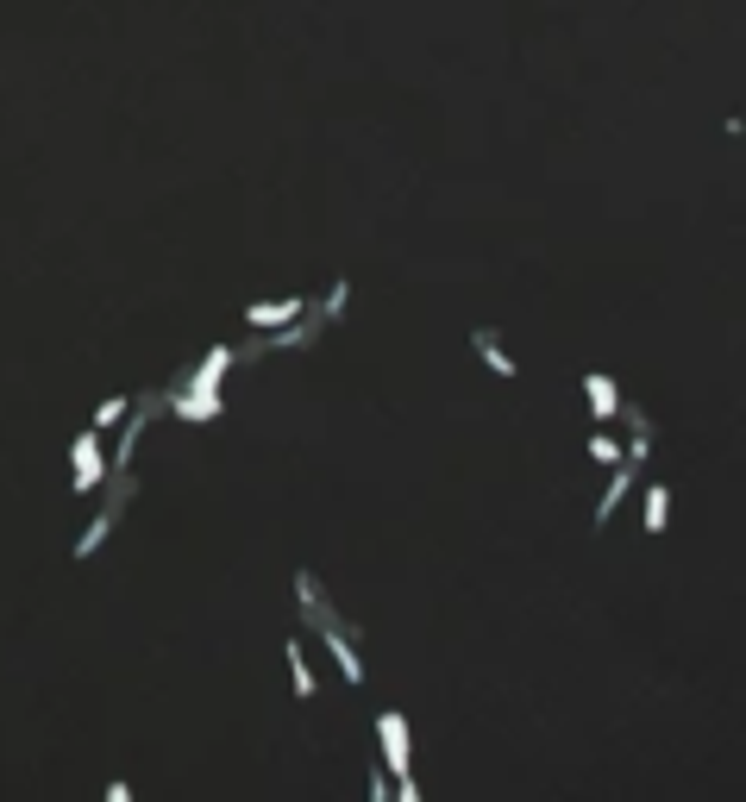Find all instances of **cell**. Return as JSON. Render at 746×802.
<instances>
[{
    "label": "cell",
    "instance_id": "6da1fadb",
    "mask_svg": "<svg viewBox=\"0 0 746 802\" xmlns=\"http://www.w3.org/2000/svg\"><path fill=\"white\" fill-rule=\"evenodd\" d=\"M126 495H132V477H126V470H113V495H107V508L95 514V527L76 539V558H95L101 552V539L120 527V514H126Z\"/></svg>",
    "mask_w": 746,
    "mask_h": 802
},
{
    "label": "cell",
    "instance_id": "7a4b0ae2",
    "mask_svg": "<svg viewBox=\"0 0 746 802\" xmlns=\"http://www.w3.org/2000/svg\"><path fill=\"white\" fill-rule=\"evenodd\" d=\"M163 408H170L176 420H220V414H226V395H220V389H189V383H182L176 395H163Z\"/></svg>",
    "mask_w": 746,
    "mask_h": 802
},
{
    "label": "cell",
    "instance_id": "3957f363",
    "mask_svg": "<svg viewBox=\"0 0 746 802\" xmlns=\"http://www.w3.org/2000/svg\"><path fill=\"white\" fill-rule=\"evenodd\" d=\"M69 464H76V495H88V489L107 477V452H101V433H95V427L69 445Z\"/></svg>",
    "mask_w": 746,
    "mask_h": 802
},
{
    "label": "cell",
    "instance_id": "277c9868",
    "mask_svg": "<svg viewBox=\"0 0 746 802\" xmlns=\"http://www.w3.org/2000/svg\"><path fill=\"white\" fill-rule=\"evenodd\" d=\"M377 740H383V765H389L395 777H408V765H414V752H408V721L395 715V709H383V715H377Z\"/></svg>",
    "mask_w": 746,
    "mask_h": 802
},
{
    "label": "cell",
    "instance_id": "5b68a950",
    "mask_svg": "<svg viewBox=\"0 0 746 802\" xmlns=\"http://www.w3.org/2000/svg\"><path fill=\"white\" fill-rule=\"evenodd\" d=\"M308 314V295H283V301H251L245 308V326L251 333H276V326H289Z\"/></svg>",
    "mask_w": 746,
    "mask_h": 802
},
{
    "label": "cell",
    "instance_id": "8992f818",
    "mask_svg": "<svg viewBox=\"0 0 746 802\" xmlns=\"http://www.w3.org/2000/svg\"><path fill=\"white\" fill-rule=\"evenodd\" d=\"M314 633L326 640V652H333L339 677H345V683H364V658H358V646H352V633H345V621H320Z\"/></svg>",
    "mask_w": 746,
    "mask_h": 802
},
{
    "label": "cell",
    "instance_id": "52a82bcc",
    "mask_svg": "<svg viewBox=\"0 0 746 802\" xmlns=\"http://www.w3.org/2000/svg\"><path fill=\"white\" fill-rule=\"evenodd\" d=\"M584 395H590V414H596V420H615V414L627 408V401H621V383H615V376H602V370L584 376Z\"/></svg>",
    "mask_w": 746,
    "mask_h": 802
},
{
    "label": "cell",
    "instance_id": "ba28073f",
    "mask_svg": "<svg viewBox=\"0 0 746 802\" xmlns=\"http://www.w3.org/2000/svg\"><path fill=\"white\" fill-rule=\"evenodd\" d=\"M232 364H239V345H214V351H207V358L189 370V389H220V376H226Z\"/></svg>",
    "mask_w": 746,
    "mask_h": 802
},
{
    "label": "cell",
    "instance_id": "9c48e42d",
    "mask_svg": "<svg viewBox=\"0 0 746 802\" xmlns=\"http://www.w3.org/2000/svg\"><path fill=\"white\" fill-rule=\"evenodd\" d=\"M634 489V458H621L615 464V477H609V489H602V502H596V527H609L615 521V508H621V495Z\"/></svg>",
    "mask_w": 746,
    "mask_h": 802
},
{
    "label": "cell",
    "instance_id": "30bf717a",
    "mask_svg": "<svg viewBox=\"0 0 746 802\" xmlns=\"http://www.w3.org/2000/svg\"><path fill=\"white\" fill-rule=\"evenodd\" d=\"M471 345H477V358H483L489 370H496V376H508V383H515V376H521V364H515V358H508V351H502V339L489 333V326H477V333H471Z\"/></svg>",
    "mask_w": 746,
    "mask_h": 802
},
{
    "label": "cell",
    "instance_id": "8fae6325",
    "mask_svg": "<svg viewBox=\"0 0 746 802\" xmlns=\"http://www.w3.org/2000/svg\"><path fill=\"white\" fill-rule=\"evenodd\" d=\"M640 502H646V533H665L671 527V489L665 483H646Z\"/></svg>",
    "mask_w": 746,
    "mask_h": 802
},
{
    "label": "cell",
    "instance_id": "7c38bea8",
    "mask_svg": "<svg viewBox=\"0 0 746 802\" xmlns=\"http://www.w3.org/2000/svg\"><path fill=\"white\" fill-rule=\"evenodd\" d=\"M283 652H289V677H295V696H301V702H314V671H308V652H301V640H289Z\"/></svg>",
    "mask_w": 746,
    "mask_h": 802
},
{
    "label": "cell",
    "instance_id": "4fadbf2b",
    "mask_svg": "<svg viewBox=\"0 0 746 802\" xmlns=\"http://www.w3.org/2000/svg\"><path fill=\"white\" fill-rule=\"evenodd\" d=\"M126 420V395H107L101 408H95V433H107V427H120Z\"/></svg>",
    "mask_w": 746,
    "mask_h": 802
},
{
    "label": "cell",
    "instance_id": "5bb4252c",
    "mask_svg": "<svg viewBox=\"0 0 746 802\" xmlns=\"http://www.w3.org/2000/svg\"><path fill=\"white\" fill-rule=\"evenodd\" d=\"M590 458H596V464H621V445H615L609 433H590Z\"/></svg>",
    "mask_w": 746,
    "mask_h": 802
},
{
    "label": "cell",
    "instance_id": "9a60e30c",
    "mask_svg": "<svg viewBox=\"0 0 746 802\" xmlns=\"http://www.w3.org/2000/svg\"><path fill=\"white\" fill-rule=\"evenodd\" d=\"M345 295H352V289H345V282H333V295L320 301V320H339V314H345Z\"/></svg>",
    "mask_w": 746,
    "mask_h": 802
},
{
    "label": "cell",
    "instance_id": "2e32d148",
    "mask_svg": "<svg viewBox=\"0 0 746 802\" xmlns=\"http://www.w3.org/2000/svg\"><path fill=\"white\" fill-rule=\"evenodd\" d=\"M395 796H402V802H421V784H414V771L395 777Z\"/></svg>",
    "mask_w": 746,
    "mask_h": 802
}]
</instances>
